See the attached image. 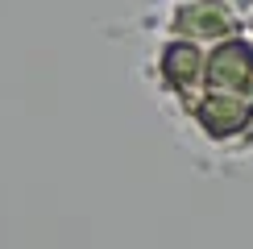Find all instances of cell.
<instances>
[{
	"mask_svg": "<svg viewBox=\"0 0 253 249\" xmlns=\"http://www.w3.org/2000/svg\"><path fill=\"white\" fill-rule=\"evenodd\" d=\"M166 34L195 42V46H216V42L241 34V13L228 0H174L170 21H166Z\"/></svg>",
	"mask_w": 253,
	"mask_h": 249,
	"instance_id": "1",
	"label": "cell"
},
{
	"mask_svg": "<svg viewBox=\"0 0 253 249\" xmlns=\"http://www.w3.org/2000/svg\"><path fill=\"white\" fill-rule=\"evenodd\" d=\"M191 121L208 141H237L253 133V100L224 96V91H199V100L191 104Z\"/></svg>",
	"mask_w": 253,
	"mask_h": 249,
	"instance_id": "3",
	"label": "cell"
},
{
	"mask_svg": "<svg viewBox=\"0 0 253 249\" xmlns=\"http://www.w3.org/2000/svg\"><path fill=\"white\" fill-rule=\"evenodd\" d=\"M228 4H233V8H237V13H241V17H245V13H249V8H253V0H228Z\"/></svg>",
	"mask_w": 253,
	"mask_h": 249,
	"instance_id": "6",
	"label": "cell"
},
{
	"mask_svg": "<svg viewBox=\"0 0 253 249\" xmlns=\"http://www.w3.org/2000/svg\"><path fill=\"white\" fill-rule=\"evenodd\" d=\"M241 34H245V38H253V8H249L245 17H241Z\"/></svg>",
	"mask_w": 253,
	"mask_h": 249,
	"instance_id": "5",
	"label": "cell"
},
{
	"mask_svg": "<svg viewBox=\"0 0 253 249\" xmlns=\"http://www.w3.org/2000/svg\"><path fill=\"white\" fill-rule=\"evenodd\" d=\"M158 79L183 108H191L199 100V91H204V46L170 38L158 50Z\"/></svg>",
	"mask_w": 253,
	"mask_h": 249,
	"instance_id": "4",
	"label": "cell"
},
{
	"mask_svg": "<svg viewBox=\"0 0 253 249\" xmlns=\"http://www.w3.org/2000/svg\"><path fill=\"white\" fill-rule=\"evenodd\" d=\"M204 91L253 100V38L233 34L204 50Z\"/></svg>",
	"mask_w": 253,
	"mask_h": 249,
	"instance_id": "2",
	"label": "cell"
}]
</instances>
